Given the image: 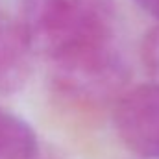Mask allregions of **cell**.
Instances as JSON below:
<instances>
[{"label":"cell","instance_id":"6","mask_svg":"<svg viewBox=\"0 0 159 159\" xmlns=\"http://www.w3.org/2000/svg\"><path fill=\"white\" fill-rule=\"evenodd\" d=\"M143 52H144V61L150 65V69L159 72V26L146 35Z\"/></svg>","mask_w":159,"mask_h":159},{"label":"cell","instance_id":"4","mask_svg":"<svg viewBox=\"0 0 159 159\" xmlns=\"http://www.w3.org/2000/svg\"><path fill=\"white\" fill-rule=\"evenodd\" d=\"M34 50L17 20L0 15V94L24 89L32 76Z\"/></svg>","mask_w":159,"mask_h":159},{"label":"cell","instance_id":"2","mask_svg":"<svg viewBox=\"0 0 159 159\" xmlns=\"http://www.w3.org/2000/svg\"><path fill=\"white\" fill-rule=\"evenodd\" d=\"M128 78L126 63L111 44L52 63L56 91L87 106L113 100L126 87Z\"/></svg>","mask_w":159,"mask_h":159},{"label":"cell","instance_id":"3","mask_svg":"<svg viewBox=\"0 0 159 159\" xmlns=\"http://www.w3.org/2000/svg\"><path fill=\"white\" fill-rule=\"evenodd\" d=\"M115 128L128 150L143 159H159V83H143L117 102Z\"/></svg>","mask_w":159,"mask_h":159},{"label":"cell","instance_id":"7","mask_svg":"<svg viewBox=\"0 0 159 159\" xmlns=\"http://www.w3.org/2000/svg\"><path fill=\"white\" fill-rule=\"evenodd\" d=\"M143 11H146L148 15H152L154 19L159 20V0H133Z\"/></svg>","mask_w":159,"mask_h":159},{"label":"cell","instance_id":"5","mask_svg":"<svg viewBox=\"0 0 159 159\" xmlns=\"http://www.w3.org/2000/svg\"><path fill=\"white\" fill-rule=\"evenodd\" d=\"M37 135L19 115L0 107V159H35Z\"/></svg>","mask_w":159,"mask_h":159},{"label":"cell","instance_id":"1","mask_svg":"<svg viewBox=\"0 0 159 159\" xmlns=\"http://www.w3.org/2000/svg\"><path fill=\"white\" fill-rule=\"evenodd\" d=\"M115 0H19V26L50 63L111 44Z\"/></svg>","mask_w":159,"mask_h":159}]
</instances>
